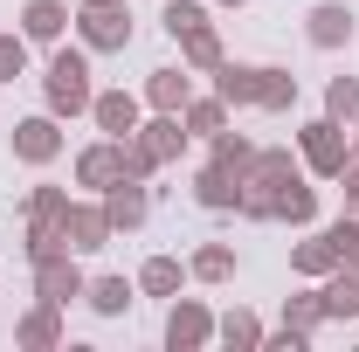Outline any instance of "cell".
<instances>
[{"mask_svg":"<svg viewBox=\"0 0 359 352\" xmlns=\"http://www.w3.org/2000/svg\"><path fill=\"white\" fill-rule=\"evenodd\" d=\"M297 180H304V159H290V152H276V145H256V159H249V173H242V208H235V215L276 221L283 194H290Z\"/></svg>","mask_w":359,"mask_h":352,"instance_id":"6da1fadb","label":"cell"},{"mask_svg":"<svg viewBox=\"0 0 359 352\" xmlns=\"http://www.w3.org/2000/svg\"><path fill=\"white\" fill-rule=\"evenodd\" d=\"M42 97H48L55 118H83L90 97H97V83H90V48L55 42V55H48V69H42Z\"/></svg>","mask_w":359,"mask_h":352,"instance_id":"7a4b0ae2","label":"cell"},{"mask_svg":"<svg viewBox=\"0 0 359 352\" xmlns=\"http://www.w3.org/2000/svg\"><path fill=\"white\" fill-rule=\"evenodd\" d=\"M297 159H304V173H311V180H339V173H346V159H353V132L332 125V118H311V125L297 132Z\"/></svg>","mask_w":359,"mask_h":352,"instance_id":"3957f363","label":"cell"},{"mask_svg":"<svg viewBox=\"0 0 359 352\" xmlns=\"http://www.w3.org/2000/svg\"><path fill=\"white\" fill-rule=\"evenodd\" d=\"M7 145H14L21 166H55L69 138H62V118H55V111H35V118H21V125L7 132Z\"/></svg>","mask_w":359,"mask_h":352,"instance_id":"277c9868","label":"cell"},{"mask_svg":"<svg viewBox=\"0 0 359 352\" xmlns=\"http://www.w3.org/2000/svg\"><path fill=\"white\" fill-rule=\"evenodd\" d=\"M215 346V311L201 297H166V352H208Z\"/></svg>","mask_w":359,"mask_h":352,"instance_id":"5b68a950","label":"cell"},{"mask_svg":"<svg viewBox=\"0 0 359 352\" xmlns=\"http://www.w3.org/2000/svg\"><path fill=\"white\" fill-rule=\"evenodd\" d=\"M76 35H83L90 55L132 48V7H125V0H118V7H76Z\"/></svg>","mask_w":359,"mask_h":352,"instance_id":"8992f818","label":"cell"},{"mask_svg":"<svg viewBox=\"0 0 359 352\" xmlns=\"http://www.w3.org/2000/svg\"><path fill=\"white\" fill-rule=\"evenodd\" d=\"M111 235H118V228H111V215H104V194H83V201H69V215H62V242H69L76 256H97Z\"/></svg>","mask_w":359,"mask_h":352,"instance_id":"52a82bcc","label":"cell"},{"mask_svg":"<svg viewBox=\"0 0 359 352\" xmlns=\"http://www.w3.org/2000/svg\"><path fill=\"white\" fill-rule=\"evenodd\" d=\"M83 263H76V249H55V256H42V263H35V297H48V304H76V297H83Z\"/></svg>","mask_w":359,"mask_h":352,"instance_id":"ba28073f","label":"cell"},{"mask_svg":"<svg viewBox=\"0 0 359 352\" xmlns=\"http://www.w3.org/2000/svg\"><path fill=\"white\" fill-rule=\"evenodd\" d=\"M118 180H125V138H97V145L76 152V187L83 194H111Z\"/></svg>","mask_w":359,"mask_h":352,"instance_id":"9c48e42d","label":"cell"},{"mask_svg":"<svg viewBox=\"0 0 359 352\" xmlns=\"http://www.w3.org/2000/svg\"><path fill=\"white\" fill-rule=\"evenodd\" d=\"M90 118H97L104 138H132L145 125V97H132V90H97L90 97Z\"/></svg>","mask_w":359,"mask_h":352,"instance_id":"30bf717a","label":"cell"},{"mask_svg":"<svg viewBox=\"0 0 359 352\" xmlns=\"http://www.w3.org/2000/svg\"><path fill=\"white\" fill-rule=\"evenodd\" d=\"M14 346H21V352H55V346H62V304L35 297V304L14 318Z\"/></svg>","mask_w":359,"mask_h":352,"instance_id":"8fae6325","label":"cell"},{"mask_svg":"<svg viewBox=\"0 0 359 352\" xmlns=\"http://www.w3.org/2000/svg\"><path fill=\"white\" fill-rule=\"evenodd\" d=\"M132 138L145 145V152H152V159H159V166H173L180 152H187V138H194V132L180 125V111H152V118H145Z\"/></svg>","mask_w":359,"mask_h":352,"instance_id":"7c38bea8","label":"cell"},{"mask_svg":"<svg viewBox=\"0 0 359 352\" xmlns=\"http://www.w3.org/2000/svg\"><path fill=\"white\" fill-rule=\"evenodd\" d=\"M304 42L311 48H346L353 42V7L346 0H318L311 14H304Z\"/></svg>","mask_w":359,"mask_h":352,"instance_id":"4fadbf2b","label":"cell"},{"mask_svg":"<svg viewBox=\"0 0 359 352\" xmlns=\"http://www.w3.org/2000/svg\"><path fill=\"white\" fill-rule=\"evenodd\" d=\"M104 215H111V228H118V235L145 228V221H152V194H145V180H118V187L104 194Z\"/></svg>","mask_w":359,"mask_h":352,"instance_id":"5bb4252c","label":"cell"},{"mask_svg":"<svg viewBox=\"0 0 359 352\" xmlns=\"http://www.w3.org/2000/svg\"><path fill=\"white\" fill-rule=\"evenodd\" d=\"M194 201H201L208 215H235V208H242V173H228V166L208 159V166L194 173Z\"/></svg>","mask_w":359,"mask_h":352,"instance_id":"9a60e30c","label":"cell"},{"mask_svg":"<svg viewBox=\"0 0 359 352\" xmlns=\"http://www.w3.org/2000/svg\"><path fill=\"white\" fill-rule=\"evenodd\" d=\"M332 269H339V256H332L325 228H304V242H290V276L297 283H325Z\"/></svg>","mask_w":359,"mask_h":352,"instance_id":"2e32d148","label":"cell"},{"mask_svg":"<svg viewBox=\"0 0 359 352\" xmlns=\"http://www.w3.org/2000/svg\"><path fill=\"white\" fill-rule=\"evenodd\" d=\"M21 35L55 48L62 35H69V0H28V7H21Z\"/></svg>","mask_w":359,"mask_h":352,"instance_id":"e0dca14e","label":"cell"},{"mask_svg":"<svg viewBox=\"0 0 359 352\" xmlns=\"http://www.w3.org/2000/svg\"><path fill=\"white\" fill-rule=\"evenodd\" d=\"M138 97H145V111H187V97H194V69H187V62H180V69H152Z\"/></svg>","mask_w":359,"mask_h":352,"instance_id":"ac0fdd59","label":"cell"},{"mask_svg":"<svg viewBox=\"0 0 359 352\" xmlns=\"http://www.w3.org/2000/svg\"><path fill=\"white\" fill-rule=\"evenodd\" d=\"M180 283H194L180 256H145V263H138V297H159V304H166V297H180Z\"/></svg>","mask_w":359,"mask_h":352,"instance_id":"d6986e66","label":"cell"},{"mask_svg":"<svg viewBox=\"0 0 359 352\" xmlns=\"http://www.w3.org/2000/svg\"><path fill=\"white\" fill-rule=\"evenodd\" d=\"M332 318H325V297H318V283H304V290H290L283 297V332H297V339H318Z\"/></svg>","mask_w":359,"mask_h":352,"instance_id":"ffe728a7","label":"cell"},{"mask_svg":"<svg viewBox=\"0 0 359 352\" xmlns=\"http://www.w3.org/2000/svg\"><path fill=\"white\" fill-rule=\"evenodd\" d=\"M215 346H228V352H263V318L256 311H222L215 318Z\"/></svg>","mask_w":359,"mask_h":352,"instance_id":"44dd1931","label":"cell"},{"mask_svg":"<svg viewBox=\"0 0 359 352\" xmlns=\"http://www.w3.org/2000/svg\"><path fill=\"white\" fill-rule=\"evenodd\" d=\"M318 297H325V318H332V325H353L359 318V269H332V276L318 283Z\"/></svg>","mask_w":359,"mask_h":352,"instance_id":"7402d4cb","label":"cell"},{"mask_svg":"<svg viewBox=\"0 0 359 352\" xmlns=\"http://www.w3.org/2000/svg\"><path fill=\"white\" fill-rule=\"evenodd\" d=\"M83 304L97 311V318H125V311L138 304V283H125V276H90V283H83Z\"/></svg>","mask_w":359,"mask_h":352,"instance_id":"603a6c76","label":"cell"},{"mask_svg":"<svg viewBox=\"0 0 359 352\" xmlns=\"http://www.w3.org/2000/svg\"><path fill=\"white\" fill-rule=\"evenodd\" d=\"M256 76H263V69H256V62H215V97H222L228 111H242V104H256Z\"/></svg>","mask_w":359,"mask_h":352,"instance_id":"cb8c5ba5","label":"cell"},{"mask_svg":"<svg viewBox=\"0 0 359 352\" xmlns=\"http://www.w3.org/2000/svg\"><path fill=\"white\" fill-rule=\"evenodd\" d=\"M187 276H194V283H235V249H228V242H201V249L187 256Z\"/></svg>","mask_w":359,"mask_h":352,"instance_id":"d4e9b609","label":"cell"},{"mask_svg":"<svg viewBox=\"0 0 359 352\" xmlns=\"http://www.w3.org/2000/svg\"><path fill=\"white\" fill-rule=\"evenodd\" d=\"M325 118L346 125V132L359 125V76H332V83H325Z\"/></svg>","mask_w":359,"mask_h":352,"instance_id":"484cf974","label":"cell"},{"mask_svg":"<svg viewBox=\"0 0 359 352\" xmlns=\"http://www.w3.org/2000/svg\"><path fill=\"white\" fill-rule=\"evenodd\" d=\"M180 125H187L194 138H215V132L228 125V104H222V97H187V111H180Z\"/></svg>","mask_w":359,"mask_h":352,"instance_id":"4316f807","label":"cell"},{"mask_svg":"<svg viewBox=\"0 0 359 352\" xmlns=\"http://www.w3.org/2000/svg\"><path fill=\"white\" fill-rule=\"evenodd\" d=\"M297 104V76L290 69H263L256 76V111H290Z\"/></svg>","mask_w":359,"mask_h":352,"instance_id":"83f0119b","label":"cell"},{"mask_svg":"<svg viewBox=\"0 0 359 352\" xmlns=\"http://www.w3.org/2000/svg\"><path fill=\"white\" fill-rule=\"evenodd\" d=\"M180 62H187V69H215V62H222V35H215V21L194 28V35H180Z\"/></svg>","mask_w":359,"mask_h":352,"instance_id":"f1b7e54d","label":"cell"},{"mask_svg":"<svg viewBox=\"0 0 359 352\" xmlns=\"http://www.w3.org/2000/svg\"><path fill=\"white\" fill-rule=\"evenodd\" d=\"M276 221H290V228H318V187H311V180H297V187L283 194Z\"/></svg>","mask_w":359,"mask_h":352,"instance_id":"f546056e","label":"cell"},{"mask_svg":"<svg viewBox=\"0 0 359 352\" xmlns=\"http://www.w3.org/2000/svg\"><path fill=\"white\" fill-rule=\"evenodd\" d=\"M325 242H332L339 269H359V215H339V221H325Z\"/></svg>","mask_w":359,"mask_h":352,"instance_id":"4dcf8cb0","label":"cell"},{"mask_svg":"<svg viewBox=\"0 0 359 352\" xmlns=\"http://www.w3.org/2000/svg\"><path fill=\"white\" fill-rule=\"evenodd\" d=\"M208 159H215V166H228V173H249V159H256V145H249V138L242 132H215V152H208Z\"/></svg>","mask_w":359,"mask_h":352,"instance_id":"1f68e13d","label":"cell"},{"mask_svg":"<svg viewBox=\"0 0 359 352\" xmlns=\"http://www.w3.org/2000/svg\"><path fill=\"white\" fill-rule=\"evenodd\" d=\"M159 21H166V35H194V28H208V7H201V0H166V14H159Z\"/></svg>","mask_w":359,"mask_h":352,"instance_id":"d6a6232c","label":"cell"},{"mask_svg":"<svg viewBox=\"0 0 359 352\" xmlns=\"http://www.w3.org/2000/svg\"><path fill=\"white\" fill-rule=\"evenodd\" d=\"M28 35H21V28H14V35H0V83H14V76H21V69H28Z\"/></svg>","mask_w":359,"mask_h":352,"instance_id":"836d02e7","label":"cell"},{"mask_svg":"<svg viewBox=\"0 0 359 352\" xmlns=\"http://www.w3.org/2000/svg\"><path fill=\"white\" fill-rule=\"evenodd\" d=\"M339 180H346V215H359V152L346 159V173H339Z\"/></svg>","mask_w":359,"mask_h":352,"instance_id":"e575fe53","label":"cell"},{"mask_svg":"<svg viewBox=\"0 0 359 352\" xmlns=\"http://www.w3.org/2000/svg\"><path fill=\"white\" fill-rule=\"evenodd\" d=\"M215 7H249V0H215Z\"/></svg>","mask_w":359,"mask_h":352,"instance_id":"d590c367","label":"cell"},{"mask_svg":"<svg viewBox=\"0 0 359 352\" xmlns=\"http://www.w3.org/2000/svg\"><path fill=\"white\" fill-rule=\"evenodd\" d=\"M83 7H118V0H83Z\"/></svg>","mask_w":359,"mask_h":352,"instance_id":"8d00e7d4","label":"cell"},{"mask_svg":"<svg viewBox=\"0 0 359 352\" xmlns=\"http://www.w3.org/2000/svg\"><path fill=\"white\" fill-rule=\"evenodd\" d=\"M353 152H359V125H353Z\"/></svg>","mask_w":359,"mask_h":352,"instance_id":"74e56055","label":"cell"}]
</instances>
